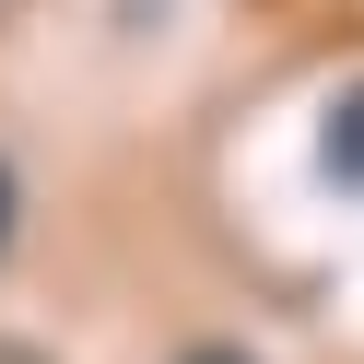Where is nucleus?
I'll use <instances>...</instances> for the list:
<instances>
[{
	"label": "nucleus",
	"instance_id": "7ed1b4c3",
	"mask_svg": "<svg viewBox=\"0 0 364 364\" xmlns=\"http://www.w3.org/2000/svg\"><path fill=\"white\" fill-rule=\"evenodd\" d=\"M176 364H247V353H223V341H212V353H176Z\"/></svg>",
	"mask_w": 364,
	"mask_h": 364
},
{
	"label": "nucleus",
	"instance_id": "20e7f679",
	"mask_svg": "<svg viewBox=\"0 0 364 364\" xmlns=\"http://www.w3.org/2000/svg\"><path fill=\"white\" fill-rule=\"evenodd\" d=\"M0 364H36V353H0Z\"/></svg>",
	"mask_w": 364,
	"mask_h": 364
},
{
	"label": "nucleus",
	"instance_id": "f257e3e1",
	"mask_svg": "<svg viewBox=\"0 0 364 364\" xmlns=\"http://www.w3.org/2000/svg\"><path fill=\"white\" fill-rule=\"evenodd\" d=\"M317 165H329L341 188H364V82H341V95H329V129H317Z\"/></svg>",
	"mask_w": 364,
	"mask_h": 364
},
{
	"label": "nucleus",
	"instance_id": "f03ea898",
	"mask_svg": "<svg viewBox=\"0 0 364 364\" xmlns=\"http://www.w3.org/2000/svg\"><path fill=\"white\" fill-rule=\"evenodd\" d=\"M12 212H24V188H12V165H0V247H12Z\"/></svg>",
	"mask_w": 364,
	"mask_h": 364
}]
</instances>
